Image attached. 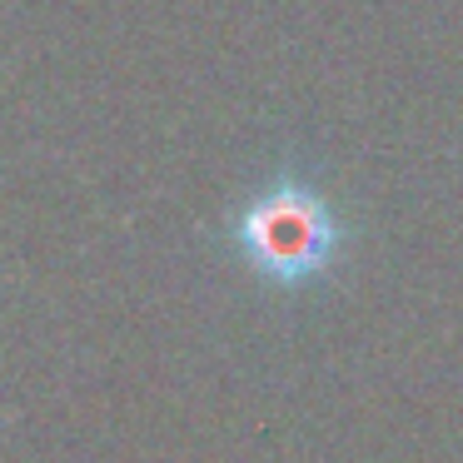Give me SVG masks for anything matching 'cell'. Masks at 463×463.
<instances>
[{
	"label": "cell",
	"mask_w": 463,
	"mask_h": 463,
	"mask_svg": "<svg viewBox=\"0 0 463 463\" xmlns=\"http://www.w3.org/2000/svg\"><path fill=\"white\" fill-rule=\"evenodd\" d=\"M349 220L329 190L304 175L264 180L230 214V250L264 289L299 294L324 284L349 254Z\"/></svg>",
	"instance_id": "obj_1"
}]
</instances>
